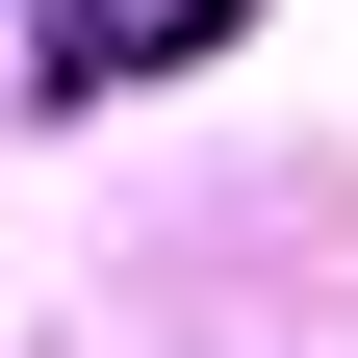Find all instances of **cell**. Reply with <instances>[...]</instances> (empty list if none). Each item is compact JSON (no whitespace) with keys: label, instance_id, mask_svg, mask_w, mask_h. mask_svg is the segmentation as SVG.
<instances>
[{"label":"cell","instance_id":"cell-1","mask_svg":"<svg viewBox=\"0 0 358 358\" xmlns=\"http://www.w3.org/2000/svg\"><path fill=\"white\" fill-rule=\"evenodd\" d=\"M256 0H0V52L26 77H179V52H231Z\"/></svg>","mask_w":358,"mask_h":358}]
</instances>
